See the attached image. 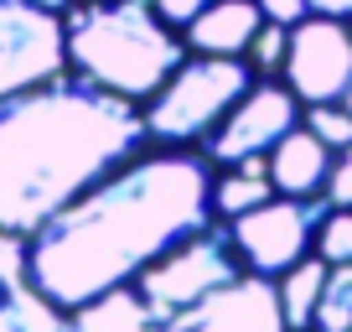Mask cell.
Listing matches in <instances>:
<instances>
[{
    "label": "cell",
    "instance_id": "cell-9",
    "mask_svg": "<svg viewBox=\"0 0 352 332\" xmlns=\"http://www.w3.org/2000/svg\"><path fill=\"white\" fill-rule=\"evenodd\" d=\"M285 83L300 94V104H337L352 89V26L316 11L290 26Z\"/></svg>",
    "mask_w": 352,
    "mask_h": 332
},
{
    "label": "cell",
    "instance_id": "cell-24",
    "mask_svg": "<svg viewBox=\"0 0 352 332\" xmlns=\"http://www.w3.org/2000/svg\"><path fill=\"white\" fill-rule=\"evenodd\" d=\"M259 11L280 26H300L311 16V0H259Z\"/></svg>",
    "mask_w": 352,
    "mask_h": 332
},
{
    "label": "cell",
    "instance_id": "cell-16",
    "mask_svg": "<svg viewBox=\"0 0 352 332\" xmlns=\"http://www.w3.org/2000/svg\"><path fill=\"white\" fill-rule=\"evenodd\" d=\"M270 198H275V182L270 177H254V172H239V166H218V177H212V213L228 223L264 208Z\"/></svg>",
    "mask_w": 352,
    "mask_h": 332
},
{
    "label": "cell",
    "instance_id": "cell-12",
    "mask_svg": "<svg viewBox=\"0 0 352 332\" xmlns=\"http://www.w3.org/2000/svg\"><path fill=\"white\" fill-rule=\"evenodd\" d=\"M259 26H264L259 0H212V6H208V11H202L182 37H187L192 52H208V57H243Z\"/></svg>",
    "mask_w": 352,
    "mask_h": 332
},
{
    "label": "cell",
    "instance_id": "cell-26",
    "mask_svg": "<svg viewBox=\"0 0 352 332\" xmlns=\"http://www.w3.org/2000/svg\"><path fill=\"white\" fill-rule=\"evenodd\" d=\"M32 6H42V11H57V16H67L78 6V0H32Z\"/></svg>",
    "mask_w": 352,
    "mask_h": 332
},
{
    "label": "cell",
    "instance_id": "cell-22",
    "mask_svg": "<svg viewBox=\"0 0 352 332\" xmlns=\"http://www.w3.org/2000/svg\"><path fill=\"white\" fill-rule=\"evenodd\" d=\"M327 203H331V208H352V145H347V151H337V161H331Z\"/></svg>",
    "mask_w": 352,
    "mask_h": 332
},
{
    "label": "cell",
    "instance_id": "cell-21",
    "mask_svg": "<svg viewBox=\"0 0 352 332\" xmlns=\"http://www.w3.org/2000/svg\"><path fill=\"white\" fill-rule=\"evenodd\" d=\"M306 125L331 145V151H347L352 145V110L347 104H306Z\"/></svg>",
    "mask_w": 352,
    "mask_h": 332
},
{
    "label": "cell",
    "instance_id": "cell-5",
    "mask_svg": "<svg viewBox=\"0 0 352 332\" xmlns=\"http://www.w3.org/2000/svg\"><path fill=\"white\" fill-rule=\"evenodd\" d=\"M243 276H249V260H243L239 239H233V223L212 218V223H202L197 234H187L176 249H166L135 286H140L145 307L155 311V322H166V317H176V311L218 296V291L239 286Z\"/></svg>",
    "mask_w": 352,
    "mask_h": 332
},
{
    "label": "cell",
    "instance_id": "cell-17",
    "mask_svg": "<svg viewBox=\"0 0 352 332\" xmlns=\"http://www.w3.org/2000/svg\"><path fill=\"white\" fill-rule=\"evenodd\" d=\"M285 57H290V26H280V21L264 16V26L254 32L243 63L254 68V78H285Z\"/></svg>",
    "mask_w": 352,
    "mask_h": 332
},
{
    "label": "cell",
    "instance_id": "cell-2",
    "mask_svg": "<svg viewBox=\"0 0 352 332\" xmlns=\"http://www.w3.org/2000/svg\"><path fill=\"white\" fill-rule=\"evenodd\" d=\"M151 141L145 104L57 73L0 104V229L32 239Z\"/></svg>",
    "mask_w": 352,
    "mask_h": 332
},
{
    "label": "cell",
    "instance_id": "cell-7",
    "mask_svg": "<svg viewBox=\"0 0 352 332\" xmlns=\"http://www.w3.org/2000/svg\"><path fill=\"white\" fill-rule=\"evenodd\" d=\"M67 68V26L32 0H0V104Z\"/></svg>",
    "mask_w": 352,
    "mask_h": 332
},
{
    "label": "cell",
    "instance_id": "cell-8",
    "mask_svg": "<svg viewBox=\"0 0 352 332\" xmlns=\"http://www.w3.org/2000/svg\"><path fill=\"white\" fill-rule=\"evenodd\" d=\"M300 120H306V104H300V94L290 89L285 78H259V83L233 104L228 120L208 135L202 151H208L212 166H239V161H249V156H270Z\"/></svg>",
    "mask_w": 352,
    "mask_h": 332
},
{
    "label": "cell",
    "instance_id": "cell-4",
    "mask_svg": "<svg viewBox=\"0 0 352 332\" xmlns=\"http://www.w3.org/2000/svg\"><path fill=\"white\" fill-rule=\"evenodd\" d=\"M259 78L243 57H208L192 52L161 83L155 99H145V125L155 145H208V135L233 114V104L254 89Z\"/></svg>",
    "mask_w": 352,
    "mask_h": 332
},
{
    "label": "cell",
    "instance_id": "cell-6",
    "mask_svg": "<svg viewBox=\"0 0 352 332\" xmlns=\"http://www.w3.org/2000/svg\"><path fill=\"white\" fill-rule=\"evenodd\" d=\"M331 213L327 198H270L264 208L233 218V239H239L249 276L280 280L290 265H300L306 255H316V229Z\"/></svg>",
    "mask_w": 352,
    "mask_h": 332
},
{
    "label": "cell",
    "instance_id": "cell-11",
    "mask_svg": "<svg viewBox=\"0 0 352 332\" xmlns=\"http://www.w3.org/2000/svg\"><path fill=\"white\" fill-rule=\"evenodd\" d=\"M331 161H337V151L300 120L296 130L270 151V182H275L280 198H327Z\"/></svg>",
    "mask_w": 352,
    "mask_h": 332
},
{
    "label": "cell",
    "instance_id": "cell-1",
    "mask_svg": "<svg viewBox=\"0 0 352 332\" xmlns=\"http://www.w3.org/2000/svg\"><path fill=\"white\" fill-rule=\"evenodd\" d=\"M212 177L208 151L187 145L130 156L32 234V286L67 311L135 286L166 249L218 218Z\"/></svg>",
    "mask_w": 352,
    "mask_h": 332
},
{
    "label": "cell",
    "instance_id": "cell-20",
    "mask_svg": "<svg viewBox=\"0 0 352 332\" xmlns=\"http://www.w3.org/2000/svg\"><path fill=\"white\" fill-rule=\"evenodd\" d=\"M316 255L327 265H352V208H331L316 229Z\"/></svg>",
    "mask_w": 352,
    "mask_h": 332
},
{
    "label": "cell",
    "instance_id": "cell-23",
    "mask_svg": "<svg viewBox=\"0 0 352 332\" xmlns=\"http://www.w3.org/2000/svg\"><path fill=\"white\" fill-rule=\"evenodd\" d=\"M151 6H155V16H161L166 26H176V32H187V26L197 21L202 11H208L212 0H151Z\"/></svg>",
    "mask_w": 352,
    "mask_h": 332
},
{
    "label": "cell",
    "instance_id": "cell-25",
    "mask_svg": "<svg viewBox=\"0 0 352 332\" xmlns=\"http://www.w3.org/2000/svg\"><path fill=\"white\" fill-rule=\"evenodd\" d=\"M316 16H337V21H352V0H311Z\"/></svg>",
    "mask_w": 352,
    "mask_h": 332
},
{
    "label": "cell",
    "instance_id": "cell-10",
    "mask_svg": "<svg viewBox=\"0 0 352 332\" xmlns=\"http://www.w3.org/2000/svg\"><path fill=\"white\" fill-rule=\"evenodd\" d=\"M161 332H290L280 311V291L270 276H243L239 286L197 301L161 322Z\"/></svg>",
    "mask_w": 352,
    "mask_h": 332
},
{
    "label": "cell",
    "instance_id": "cell-13",
    "mask_svg": "<svg viewBox=\"0 0 352 332\" xmlns=\"http://www.w3.org/2000/svg\"><path fill=\"white\" fill-rule=\"evenodd\" d=\"M67 332H161V322L145 307L140 286H120L67 311Z\"/></svg>",
    "mask_w": 352,
    "mask_h": 332
},
{
    "label": "cell",
    "instance_id": "cell-3",
    "mask_svg": "<svg viewBox=\"0 0 352 332\" xmlns=\"http://www.w3.org/2000/svg\"><path fill=\"white\" fill-rule=\"evenodd\" d=\"M67 68L120 99H155L161 83L192 57L187 37L155 16L151 0H83L63 16Z\"/></svg>",
    "mask_w": 352,
    "mask_h": 332
},
{
    "label": "cell",
    "instance_id": "cell-19",
    "mask_svg": "<svg viewBox=\"0 0 352 332\" xmlns=\"http://www.w3.org/2000/svg\"><path fill=\"white\" fill-rule=\"evenodd\" d=\"M21 286H32V239L0 229V301Z\"/></svg>",
    "mask_w": 352,
    "mask_h": 332
},
{
    "label": "cell",
    "instance_id": "cell-14",
    "mask_svg": "<svg viewBox=\"0 0 352 332\" xmlns=\"http://www.w3.org/2000/svg\"><path fill=\"white\" fill-rule=\"evenodd\" d=\"M331 265L321 255H306L300 265H290L285 276L275 280L280 291V311H285V327L290 332H316V307H321V291H327Z\"/></svg>",
    "mask_w": 352,
    "mask_h": 332
},
{
    "label": "cell",
    "instance_id": "cell-27",
    "mask_svg": "<svg viewBox=\"0 0 352 332\" xmlns=\"http://www.w3.org/2000/svg\"><path fill=\"white\" fill-rule=\"evenodd\" d=\"M342 104H347V110H352V89H347V94H342Z\"/></svg>",
    "mask_w": 352,
    "mask_h": 332
},
{
    "label": "cell",
    "instance_id": "cell-18",
    "mask_svg": "<svg viewBox=\"0 0 352 332\" xmlns=\"http://www.w3.org/2000/svg\"><path fill=\"white\" fill-rule=\"evenodd\" d=\"M316 332H352V265H331L316 307Z\"/></svg>",
    "mask_w": 352,
    "mask_h": 332
},
{
    "label": "cell",
    "instance_id": "cell-15",
    "mask_svg": "<svg viewBox=\"0 0 352 332\" xmlns=\"http://www.w3.org/2000/svg\"><path fill=\"white\" fill-rule=\"evenodd\" d=\"M0 332H67V307H57L36 286H21L0 301Z\"/></svg>",
    "mask_w": 352,
    "mask_h": 332
}]
</instances>
